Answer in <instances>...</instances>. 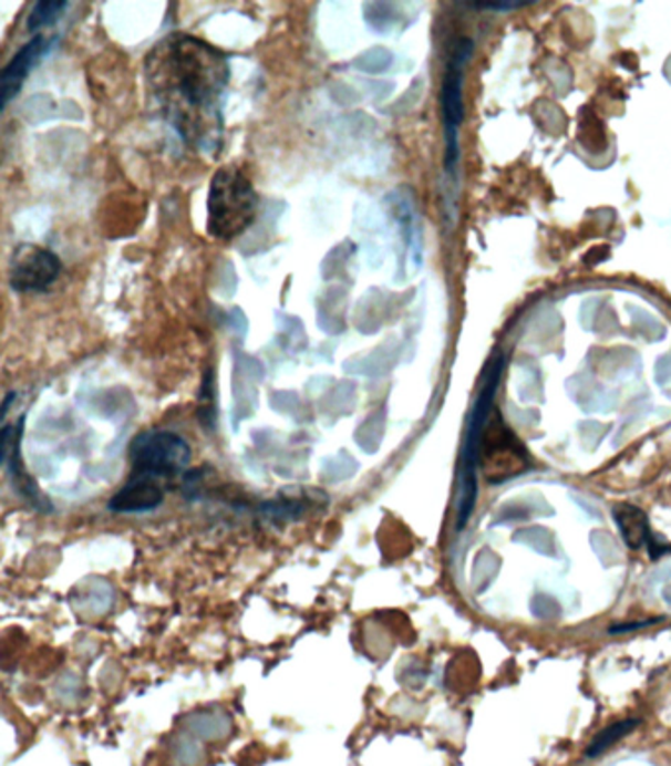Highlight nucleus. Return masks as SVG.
I'll return each mask as SVG.
<instances>
[{"label":"nucleus","instance_id":"nucleus-1","mask_svg":"<svg viewBox=\"0 0 671 766\" xmlns=\"http://www.w3.org/2000/svg\"><path fill=\"white\" fill-rule=\"evenodd\" d=\"M144 72L159 113L182 141L202 154H217L225 136L227 55L202 38L177 32L152 48Z\"/></svg>","mask_w":671,"mask_h":766},{"label":"nucleus","instance_id":"nucleus-2","mask_svg":"<svg viewBox=\"0 0 671 766\" xmlns=\"http://www.w3.org/2000/svg\"><path fill=\"white\" fill-rule=\"evenodd\" d=\"M257 187L245 169L230 164L213 174L207 194V232L217 241H233L257 221Z\"/></svg>","mask_w":671,"mask_h":766},{"label":"nucleus","instance_id":"nucleus-3","mask_svg":"<svg viewBox=\"0 0 671 766\" xmlns=\"http://www.w3.org/2000/svg\"><path fill=\"white\" fill-rule=\"evenodd\" d=\"M504 356L500 351H496L493 359L486 363L485 376L481 384V393L477 401L473 404V411L468 414L467 434H465V446H463V477H461V499L457 508V528L467 525L468 518L473 515L475 500H477V467H478V446L481 437L485 432L486 424L493 414L496 391L503 379Z\"/></svg>","mask_w":671,"mask_h":766},{"label":"nucleus","instance_id":"nucleus-4","mask_svg":"<svg viewBox=\"0 0 671 766\" xmlns=\"http://www.w3.org/2000/svg\"><path fill=\"white\" fill-rule=\"evenodd\" d=\"M133 475L152 479H168L187 469L192 447L186 439L166 429H148L134 437L131 444Z\"/></svg>","mask_w":671,"mask_h":766},{"label":"nucleus","instance_id":"nucleus-5","mask_svg":"<svg viewBox=\"0 0 671 766\" xmlns=\"http://www.w3.org/2000/svg\"><path fill=\"white\" fill-rule=\"evenodd\" d=\"M478 467L486 482L496 485L516 479L531 467L528 449L500 416L486 424L478 446Z\"/></svg>","mask_w":671,"mask_h":766},{"label":"nucleus","instance_id":"nucleus-6","mask_svg":"<svg viewBox=\"0 0 671 766\" xmlns=\"http://www.w3.org/2000/svg\"><path fill=\"white\" fill-rule=\"evenodd\" d=\"M473 54V42L460 40L455 52L447 63V72L442 85L443 131H445V168L453 172L460 162V128L465 118L463 105V83H465V65Z\"/></svg>","mask_w":671,"mask_h":766},{"label":"nucleus","instance_id":"nucleus-7","mask_svg":"<svg viewBox=\"0 0 671 766\" xmlns=\"http://www.w3.org/2000/svg\"><path fill=\"white\" fill-rule=\"evenodd\" d=\"M62 272V260L38 245H20L10 260L9 282L14 292H45Z\"/></svg>","mask_w":671,"mask_h":766},{"label":"nucleus","instance_id":"nucleus-8","mask_svg":"<svg viewBox=\"0 0 671 766\" xmlns=\"http://www.w3.org/2000/svg\"><path fill=\"white\" fill-rule=\"evenodd\" d=\"M52 42L53 40H48L44 34H38L22 45L17 54L12 55V60L7 63V68L2 70V75H0V108H7L10 101L17 97L24 85V81L28 80V75L50 52Z\"/></svg>","mask_w":671,"mask_h":766},{"label":"nucleus","instance_id":"nucleus-9","mask_svg":"<svg viewBox=\"0 0 671 766\" xmlns=\"http://www.w3.org/2000/svg\"><path fill=\"white\" fill-rule=\"evenodd\" d=\"M164 500V490L158 485V479L133 475L131 482L109 500V508L113 513H148L158 508Z\"/></svg>","mask_w":671,"mask_h":766},{"label":"nucleus","instance_id":"nucleus-10","mask_svg":"<svg viewBox=\"0 0 671 766\" xmlns=\"http://www.w3.org/2000/svg\"><path fill=\"white\" fill-rule=\"evenodd\" d=\"M612 517H615V522L619 528L620 538L624 540L630 550H640L642 546L650 544V540L654 538L642 508L624 503L612 510Z\"/></svg>","mask_w":671,"mask_h":766},{"label":"nucleus","instance_id":"nucleus-11","mask_svg":"<svg viewBox=\"0 0 671 766\" xmlns=\"http://www.w3.org/2000/svg\"><path fill=\"white\" fill-rule=\"evenodd\" d=\"M638 725H640V720H624V722L612 723V725L605 727V729L592 739L585 755L589 758L601 757L605 751L615 747L620 739H624L627 735H630L632 731L637 729Z\"/></svg>","mask_w":671,"mask_h":766},{"label":"nucleus","instance_id":"nucleus-12","mask_svg":"<svg viewBox=\"0 0 671 766\" xmlns=\"http://www.w3.org/2000/svg\"><path fill=\"white\" fill-rule=\"evenodd\" d=\"M68 9V2L63 0H44V2H35L34 9L28 17V32H35L40 28L52 27L55 24L63 12Z\"/></svg>","mask_w":671,"mask_h":766},{"label":"nucleus","instance_id":"nucleus-13","mask_svg":"<svg viewBox=\"0 0 671 766\" xmlns=\"http://www.w3.org/2000/svg\"><path fill=\"white\" fill-rule=\"evenodd\" d=\"M531 2H526V0H513V2H473L475 9L493 10V12H510L514 9H522V7H528Z\"/></svg>","mask_w":671,"mask_h":766},{"label":"nucleus","instance_id":"nucleus-14","mask_svg":"<svg viewBox=\"0 0 671 766\" xmlns=\"http://www.w3.org/2000/svg\"><path fill=\"white\" fill-rule=\"evenodd\" d=\"M658 621H660V619H650V621H646V623L619 624V627H612L610 633H627L630 629H644V627H650V624L658 623Z\"/></svg>","mask_w":671,"mask_h":766}]
</instances>
